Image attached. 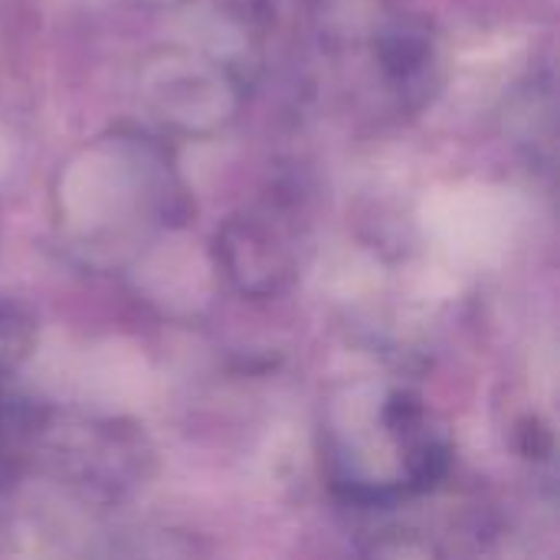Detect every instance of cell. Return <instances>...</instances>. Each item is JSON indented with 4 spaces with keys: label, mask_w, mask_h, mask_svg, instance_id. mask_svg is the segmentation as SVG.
Returning a JSON list of instances; mask_svg holds the SVG:
<instances>
[{
    "label": "cell",
    "mask_w": 560,
    "mask_h": 560,
    "mask_svg": "<svg viewBox=\"0 0 560 560\" xmlns=\"http://www.w3.org/2000/svg\"><path fill=\"white\" fill-rule=\"evenodd\" d=\"M433 226L459 256L486 259L499 253L512 233L509 203L489 190H453L436 200Z\"/></svg>",
    "instance_id": "1"
},
{
    "label": "cell",
    "mask_w": 560,
    "mask_h": 560,
    "mask_svg": "<svg viewBox=\"0 0 560 560\" xmlns=\"http://www.w3.org/2000/svg\"><path fill=\"white\" fill-rule=\"evenodd\" d=\"M131 203V184L118 161H102L98 154H85L82 164L69 174L66 184V210L82 226L105 223L108 217H121Z\"/></svg>",
    "instance_id": "2"
}]
</instances>
